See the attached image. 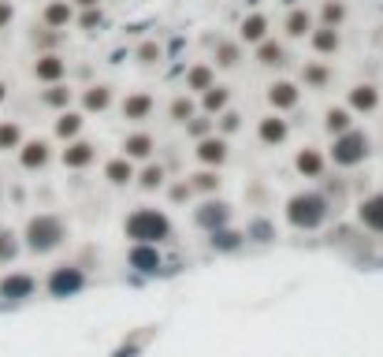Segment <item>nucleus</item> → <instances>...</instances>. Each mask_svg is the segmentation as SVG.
Here are the masks:
<instances>
[{"label": "nucleus", "mask_w": 383, "mask_h": 357, "mask_svg": "<svg viewBox=\"0 0 383 357\" xmlns=\"http://www.w3.org/2000/svg\"><path fill=\"white\" fill-rule=\"evenodd\" d=\"M283 213H287V223L294 231H316L331 216V198L324 190H302V193H290Z\"/></svg>", "instance_id": "f257e3e1"}, {"label": "nucleus", "mask_w": 383, "mask_h": 357, "mask_svg": "<svg viewBox=\"0 0 383 357\" xmlns=\"http://www.w3.org/2000/svg\"><path fill=\"white\" fill-rule=\"evenodd\" d=\"M123 235H127L130 242H149V246H160L164 238H172V220L164 216L160 208L138 205V208H130V213H127Z\"/></svg>", "instance_id": "f03ea898"}, {"label": "nucleus", "mask_w": 383, "mask_h": 357, "mask_svg": "<svg viewBox=\"0 0 383 357\" xmlns=\"http://www.w3.org/2000/svg\"><path fill=\"white\" fill-rule=\"evenodd\" d=\"M63 238H68V223H63V216H53V213L30 216L23 231V242L30 253H53L56 246H63Z\"/></svg>", "instance_id": "7ed1b4c3"}, {"label": "nucleus", "mask_w": 383, "mask_h": 357, "mask_svg": "<svg viewBox=\"0 0 383 357\" xmlns=\"http://www.w3.org/2000/svg\"><path fill=\"white\" fill-rule=\"evenodd\" d=\"M369 156H372V138L357 127H350L346 134H335L327 145V160L335 168H361Z\"/></svg>", "instance_id": "20e7f679"}, {"label": "nucleus", "mask_w": 383, "mask_h": 357, "mask_svg": "<svg viewBox=\"0 0 383 357\" xmlns=\"http://www.w3.org/2000/svg\"><path fill=\"white\" fill-rule=\"evenodd\" d=\"M194 160L201 168H224L227 160H231V142L224 134H205V138H197L194 142Z\"/></svg>", "instance_id": "39448f33"}, {"label": "nucleus", "mask_w": 383, "mask_h": 357, "mask_svg": "<svg viewBox=\"0 0 383 357\" xmlns=\"http://www.w3.org/2000/svg\"><path fill=\"white\" fill-rule=\"evenodd\" d=\"M153 112H157V97L149 93V90H130L123 101H120V116L130 127H142L149 116H153Z\"/></svg>", "instance_id": "423d86ee"}, {"label": "nucleus", "mask_w": 383, "mask_h": 357, "mask_svg": "<svg viewBox=\"0 0 383 357\" xmlns=\"http://www.w3.org/2000/svg\"><path fill=\"white\" fill-rule=\"evenodd\" d=\"M82 287H86V272L75 265H60L48 275V294L53 298H75V294H82Z\"/></svg>", "instance_id": "0eeeda50"}, {"label": "nucleus", "mask_w": 383, "mask_h": 357, "mask_svg": "<svg viewBox=\"0 0 383 357\" xmlns=\"http://www.w3.org/2000/svg\"><path fill=\"white\" fill-rule=\"evenodd\" d=\"M231 213H235V208H231L227 201H220V198H205L201 205L194 208V223L201 227V231H220V227H227L231 223Z\"/></svg>", "instance_id": "6e6552de"}, {"label": "nucleus", "mask_w": 383, "mask_h": 357, "mask_svg": "<svg viewBox=\"0 0 383 357\" xmlns=\"http://www.w3.org/2000/svg\"><path fill=\"white\" fill-rule=\"evenodd\" d=\"M112 105H115V86H108V82H86L78 90V108L86 116H101Z\"/></svg>", "instance_id": "1a4fd4ad"}, {"label": "nucleus", "mask_w": 383, "mask_h": 357, "mask_svg": "<svg viewBox=\"0 0 383 357\" xmlns=\"http://www.w3.org/2000/svg\"><path fill=\"white\" fill-rule=\"evenodd\" d=\"M264 97H268V108L272 112H294L298 105H302V86L294 82V78H276V82L264 90Z\"/></svg>", "instance_id": "9d476101"}, {"label": "nucleus", "mask_w": 383, "mask_h": 357, "mask_svg": "<svg viewBox=\"0 0 383 357\" xmlns=\"http://www.w3.org/2000/svg\"><path fill=\"white\" fill-rule=\"evenodd\" d=\"M290 138V123L283 119V112H264L257 119V142L268 145V149H279V145H287Z\"/></svg>", "instance_id": "9b49d317"}, {"label": "nucleus", "mask_w": 383, "mask_h": 357, "mask_svg": "<svg viewBox=\"0 0 383 357\" xmlns=\"http://www.w3.org/2000/svg\"><path fill=\"white\" fill-rule=\"evenodd\" d=\"M15 153H19L23 171H41V168H48V160H53V142L48 138H23V145Z\"/></svg>", "instance_id": "f8f14e48"}, {"label": "nucleus", "mask_w": 383, "mask_h": 357, "mask_svg": "<svg viewBox=\"0 0 383 357\" xmlns=\"http://www.w3.org/2000/svg\"><path fill=\"white\" fill-rule=\"evenodd\" d=\"M93 160H97V145H93L90 138H71V142H63V149H60V164H63V168L86 171Z\"/></svg>", "instance_id": "ddd939ff"}, {"label": "nucleus", "mask_w": 383, "mask_h": 357, "mask_svg": "<svg viewBox=\"0 0 383 357\" xmlns=\"http://www.w3.org/2000/svg\"><path fill=\"white\" fill-rule=\"evenodd\" d=\"M379 86L376 82H357L346 90V108L354 112V116H372V112H379Z\"/></svg>", "instance_id": "4468645a"}, {"label": "nucleus", "mask_w": 383, "mask_h": 357, "mask_svg": "<svg viewBox=\"0 0 383 357\" xmlns=\"http://www.w3.org/2000/svg\"><path fill=\"white\" fill-rule=\"evenodd\" d=\"M34 78L41 86H53V82H68V60L60 53H38L34 60Z\"/></svg>", "instance_id": "2eb2a0df"}, {"label": "nucleus", "mask_w": 383, "mask_h": 357, "mask_svg": "<svg viewBox=\"0 0 383 357\" xmlns=\"http://www.w3.org/2000/svg\"><path fill=\"white\" fill-rule=\"evenodd\" d=\"M294 171L302 178H324L327 175V153H320L316 145H302L294 153Z\"/></svg>", "instance_id": "dca6fc26"}, {"label": "nucleus", "mask_w": 383, "mask_h": 357, "mask_svg": "<svg viewBox=\"0 0 383 357\" xmlns=\"http://www.w3.org/2000/svg\"><path fill=\"white\" fill-rule=\"evenodd\" d=\"M34 275L30 272H8L4 279H0V298L4 302H26V298H34Z\"/></svg>", "instance_id": "f3484780"}, {"label": "nucleus", "mask_w": 383, "mask_h": 357, "mask_svg": "<svg viewBox=\"0 0 383 357\" xmlns=\"http://www.w3.org/2000/svg\"><path fill=\"white\" fill-rule=\"evenodd\" d=\"M331 78H335V71H331V63L320 56V60H305V63H302V78H298V86L320 93V90L331 86Z\"/></svg>", "instance_id": "a211bd4d"}, {"label": "nucleus", "mask_w": 383, "mask_h": 357, "mask_svg": "<svg viewBox=\"0 0 383 357\" xmlns=\"http://www.w3.org/2000/svg\"><path fill=\"white\" fill-rule=\"evenodd\" d=\"M153 153H157V138L149 134V131H130L127 138H123V156L127 160H135V164H145V160H153Z\"/></svg>", "instance_id": "6ab92c4d"}, {"label": "nucleus", "mask_w": 383, "mask_h": 357, "mask_svg": "<svg viewBox=\"0 0 383 357\" xmlns=\"http://www.w3.org/2000/svg\"><path fill=\"white\" fill-rule=\"evenodd\" d=\"M357 220H361L364 231L383 235V190H372L369 198H361V205H357Z\"/></svg>", "instance_id": "aec40b11"}, {"label": "nucleus", "mask_w": 383, "mask_h": 357, "mask_svg": "<svg viewBox=\"0 0 383 357\" xmlns=\"http://www.w3.org/2000/svg\"><path fill=\"white\" fill-rule=\"evenodd\" d=\"M253 60L261 63V68H268V71H279V68H287V63H290L287 45L276 41V38H264L261 45H253Z\"/></svg>", "instance_id": "412c9836"}, {"label": "nucleus", "mask_w": 383, "mask_h": 357, "mask_svg": "<svg viewBox=\"0 0 383 357\" xmlns=\"http://www.w3.org/2000/svg\"><path fill=\"white\" fill-rule=\"evenodd\" d=\"M75 23V4L71 0H48L41 8V26L48 30H68Z\"/></svg>", "instance_id": "4be33fe9"}, {"label": "nucleus", "mask_w": 383, "mask_h": 357, "mask_svg": "<svg viewBox=\"0 0 383 357\" xmlns=\"http://www.w3.org/2000/svg\"><path fill=\"white\" fill-rule=\"evenodd\" d=\"M309 48H313L316 56H335L339 48H342L339 26H313L309 30Z\"/></svg>", "instance_id": "5701e85b"}, {"label": "nucleus", "mask_w": 383, "mask_h": 357, "mask_svg": "<svg viewBox=\"0 0 383 357\" xmlns=\"http://www.w3.org/2000/svg\"><path fill=\"white\" fill-rule=\"evenodd\" d=\"M86 112L82 108H63V112H56V123H53V134L60 138V142H71V138H82V127H86Z\"/></svg>", "instance_id": "b1692460"}, {"label": "nucleus", "mask_w": 383, "mask_h": 357, "mask_svg": "<svg viewBox=\"0 0 383 357\" xmlns=\"http://www.w3.org/2000/svg\"><path fill=\"white\" fill-rule=\"evenodd\" d=\"M268 15H264V11H249L246 15V19L238 23V41L242 45H261L264 38H268Z\"/></svg>", "instance_id": "393cba45"}, {"label": "nucleus", "mask_w": 383, "mask_h": 357, "mask_svg": "<svg viewBox=\"0 0 383 357\" xmlns=\"http://www.w3.org/2000/svg\"><path fill=\"white\" fill-rule=\"evenodd\" d=\"M313 26H316L313 23V11H305V8H287V15H283V34H287L290 41L309 38Z\"/></svg>", "instance_id": "a878e982"}, {"label": "nucleus", "mask_w": 383, "mask_h": 357, "mask_svg": "<svg viewBox=\"0 0 383 357\" xmlns=\"http://www.w3.org/2000/svg\"><path fill=\"white\" fill-rule=\"evenodd\" d=\"M127 265L135 268V272H157L164 261H160L157 246H149V242H135V246H130V253H127Z\"/></svg>", "instance_id": "bb28decb"}, {"label": "nucleus", "mask_w": 383, "mask_h": 357, "mask_svg": "<svg viewBox=\"0 0 383 357\" xmlns=\"http://www.w3.org/2000/svg\"><path fill=\"white\" fill-rule=\"evenodd\" d=\"M38 101H41L45 108H53V112H63V108H71V101H75V90H71L68 82H53V86H41Z\"/></svg>", "instance_id": "cd10ccee"}, {"label": "nucleus", "mask_w": 383, "mask_h": 357, "mask_svg": "<svg viewBox=\"0 0 383 357\" xmlns=\"http://www.w3.org/2000/svg\"><path fill=\"white\" fill-rule=\"evenodd\" d=\"M242 63V41H216L212 45V68L231 71Z\"/></svg>", "instance_id": "c85d7f7f"}, {"label": "nucleus", "mask_w": 383, "mask_h": 357, "mask_svg": "<svg viewBox=\"0 0 383 357\" xmlns=\"http://www.w3.org/2000/svg\"><path fill=\"white\" fill-rule=\"evenodd\" d=\"M135 160H127V156H112L108 164H105V178H108V186H130L135 183Z\"/></svg>", "instance_id": "c756f323"}, {"label": "nucleus", "mask_w": 383, "mask_h": 357, "mask_svg": "<svg viewBox=\"0 0 383 357\" xmlns=\"http://www.w3.org/2000/svg\"><path fill=\"white\" fill-rule=\"evenodd\" d=\"M164 178H168V168H164V164H157V160H145V164L135 171V183H138L145 193L164 190Z\"/></svg>", "instance_id": "7c9ffc66"}, {"label": "nucleus", "mask_w": 383, "mask_h": 357, "mask_svg": "<svg viewBox=\"0 0 383 357\" xmlns=\"http://www.w3.org/2000/svg\"><path fill=\"white\" fill-rule=\"evenodd\" d=\"M209 246L216 250V253H238L242 246H246V231H235V227H220V231H212V238H209Z\"/></svg>", "instance_id": "2f4dec72"}, {"label": "nucleus", "mask_w": 383, "mask_h": 357, "mask_svg": "<svg viewBox=\"0 0 383 357\" xmlns=\"http://www.w3.org/2000/svg\"><path fill=\"white\" fill-rule=\"evenodd\" d=\"M224 108H231V86H220V82H216V86H209V90L201 93V112L216 119Z\"/></svg>", "instance_id": "473e14b6"}, {"label": "nucleus", "mask_w": 383, "mask_h": 357, "mask_svg": "<svg viewBox=\"0 0 383 357\" xmlns=\"http://www.w3.org/2000/svg\"><path fill=\"white\" fill-rule=\"evenodd\" d=\"M209 86H216V68L212 63H194V68L187 71V90L194 97H201Z\"/></svg>", "instance_id": "72a5a7b5"}, {"label": "nucleus", "mask_w": 383, "mask_h": 357, "mask_svg": "<svg viewBox=\"0 0 383 357\" xmlns=\"http://www.w3.org/2000/svg\"><path fill=\"white\" fill-rule=\"evenodd\" d=\"M350 116H354V112H350L346 105H331V108L324 112V131H327L331 138H335V134H346L350 127H354V119H350Z\"/></svg>", "instance_id": "f704fd0d"}, {"label": "nucleus", "mask_w": 383, "mask_h": 357, "mask_svg": "<svg viewBox=\"0 0 383 357\" xmlns=\"http://www.w3.org/2000/svg\"><path fill=\"white\" fill-rule=\"evenodd\" d=\"M187 183H190L194 193H216L224 186V178H220V168H197Z\"/></svg>", "instance_id": "c9c22d12"}, {"label": "nucleus", "mask_w": 383, "mask_h": 357, "mask_svg": "<svg viewBox=\"0 0 383 357\" xmlns=\"http://www.w3.org/2000/svg\"><path fill=\"white\" fill-rule=\"evenodd\" d=\"M350 19L346 0H320V26H342Z\"/></svg>", "instance_id": "e433bc0d"}, {"label": "nucleus", "mask_w": 383, "mask_h": 357, "mask_svg": "<svg viewBox=\"0 0 383 357\" xmlns=\"http://www.w3.org/2000/svg\"><path fill=\"white\" fill-rule=\"evenodd\" d=\"M194 112H197L194 93H179V97H172V101H168V119L172 123H187Z\"/></svg>", "instance_id": "4c0bfd02"}, {"label": "nucleus", "mask_w": 383, "mask_h": 357, "mask_svg": "<svg viewBox=\"0 0 383 357\" xmlns=\"http://www.w3.org/2000/svg\"><path fill=\"white\" fill-rule=\"evenodd\" d=\"M23 145V127L15 119H0V153H15Z\"/></svg>", "instance_id": "58836bf2"}, {"label": "nucleus", "mask_w": 383, "mask_h": 357, "mask_svg": "<svg viewBox=\"0 0 383 357\" xmlns=\"http://www.w3.org/2000/svg\"><path fill=\"white\" fill-rule=\"evenodd\" d=\"M160 56H164V48H160V41H153V38L138 41V48H135V60L142 63V68H157Z\"/></svg>", "instance_id": "ea45409f"}, {"label": "nucleus", "mask_w": 383, "mask_h": 357, "mask_svg": "<svg viewBox=\"0 0 383 357\" xmlns=\"http://www.w3.org/2000/svg\"><path fill=\"white\" fill-rule=\"evenodd\" d=\"M187 127V134H190V142H197V138H205V134H212L216 131V119L212 116H205V112H194V116L182 123Z\"/></svg>", "instance_id": "a19ab883"}, {"label": "nucleus", "mask_w": 383, "mask_h": 357, "mask_svg": "<svg viewBox=\"0 0 383 357\" xmlns=\"http://www.w3.org/2000/svg\"><path fill=\"white\" fill-rule=\"evenodd\" d=\"M276 238V227L272 220H264V216H253L246 227V242H272Z\"/></svg>", "instance_id": "79ce46f5"}, {"label": "nucleus", "mask_w": 383, "mask_h": 357, "mask_svg": "<svg viewBox=\"0 0 383 357\" xmlns=\"http://www.w3.org/2000/svg\"><path fill=\"white\" fill-rule=\"evenodd\" d=\"M75 23H78V30H86V34H97V30L105 26V11L101 8H78Z\"/></svg>", "instance_id": "37998d69"}, {"label": "nucleus", "mask_w": 383, "mask_h": 357, "mask_svg": "<svg viewBox=\"0 0 383 357\" xmlns=\"http://www.w3.org/2000/svg\"><path fill=\"white\" fill-rule=\"evenodd\" d=\"M242 131V116L235 108H224L220 116H216V134H224V138H231V134H238Z\"/></svg>", "instance_id": "c03bdc74"}, {"label": "nucleus", "mask_w": 383, "mask_h": 357, "mask_svg": "<svg viewBox=\"0 0 383 357\" xmlns=\"http://www.w3.org/2000/svg\"><path fill=\"white\" fill-rule=\"evenodd\" d=\"M15 253H19V235H15V231H0V265L15 261Z\"/></svg>", "instance_id": "a18cd8bd"}, {"label": "nucleus", "mask_w": 383, "mask_h": 357, "mask_svg": "<svg viewBox=\"0 0 383 357\" xmlns=\"http://www.w3.org/2000/svg\"><path fill=\"white\" fill-rule=\"evenodd\" d=\"M34 45L41 48V53H56V45H60V30L38 26V34H34Z\"/></svg>", "instance_id": "49530a36"}, {"label": "nucleus", "mask_w": 383, "mask_h": 357, "mask_svg": "<svg viewBox=\"0 0 383 357\" xmlns=\"http://www.w3.org/2000/svg\"><path fill=\"white\" fill-rule=\"evenodd\" d=\"M168 198H172L175 205H187V201L194 198V190H190L187 178H179V183H172V186H168Z\"/></svg>", "instance_id": "de8ad7c7"}, {"label": "nucleus", "mask_w": 383, "mask_h": 357, "mask_svg": "<svg viewBox=\"0 0 383 357\" xmlns=\"http://www.w3.org/2000/svg\"><path fill=\"white\" fill-rule=\"evenodd\" d=\"M15 23V4L11 0H0V30H8Z\"/></svg>", "instance_id": "09e8293b"}, {"label": "nucleus", "mask_w": 383, "mask_h": 357, "mask_svg": "<svg viewBox=\"0 0 383 357\" xmlns=\"http://www.w3.org/2000/svg\"><path fill=\"white\" fill-rule=\"evenodd\" d=\"M75 8H101V0H71Z\"/></svg>", "instance_id": "8fccbe9b"}, {"label": "nucleus", "mask_w": 383, "mask_h": 357, "mask_svg": "<svg viewBox=\"0 0 383 357\" xmlns=\"http://www.w3.org/2000/svg\"><path fill=\"white\" fill-rule=\"evenodd\" d=\"M4 101H8V82L0 78V105H4Z\"/></svg>", "instance_id": "3c124183"}, {"label": "nucleus", "mask_w": 383, "mask_h": 357, "mask_svg": "<svg viewBox=\"0 0 383 357\" xmlns=\"http://www.w3.org/2000/svg\"><path fill=\"white\" fill-rule=\"evenodd\" d=\"M376 38H383V26H379V34H376Z\"/></svg>", "instance_id": "603ef678"}, {"label": "nucleus", "mask_w": 383, "mask_h": 357, "mask_svg": "<svg viewBox=\"0 0 383 357\" xmlns=\"http://www.w3.org/2000/svg\"><path fill=\"white\" fill-rule=\"evenodd\" d=\"M0 198H4V186H0Z\"/></svg>", "instance_id": "864d4df0"}]
</instances>
